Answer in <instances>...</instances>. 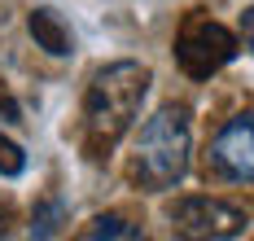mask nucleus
Masks as SVG:
<instances>
[{"mask_svg": "<svg viewBox=\"0 0 254 241\" xmlns=\"http://www.w3.org/2000/svg\"><path fill=\"white\" fill-rule=\"evenodd\" d=\"M149 66H140V61H110L92 75L88 97H83V127H88V145L97 154L114 149L131 132L140 101L149 92Z\"/></svg>", "mask_w": 254, "mask_h": 241, "instance_id": "nucleus-1", "label": "nucleus"}, {"mask_svg": "<svg viewBox=\"0 0 254 241\" xmlns=\"http://www.w3.org/2000/svg\"><path fill=\"white\" fill-rule=\"evenodd\" d=\"M193 158V132H189V110L184 106H162L153 119L140 123L136 136V158L131 176L140 188H171L184 180Z\"/></svg>", "mask_w": 254, "mask_h": 241, "instance_id": "nucleus-2", "label": "nucleus"}, {"mask_svg": "<svg viewBox=\"0 0 254 241\" xmlns=\"http://www.w3.org/2000/svg\"><path fill=\"white\" fill-rule=\"evenodd\" d=\"M232 57H237V35L224 22H215V18H193L176 40V61L193 79H210Z\"/></svg>", "mask_w": 254, "mask_h": 241, "instance_id": "nucleus-3", "label": "nucleus"}, {"mask_svg": "<svg viewBox=\"0 0 254 241\" xmlns=\"http://www.w3.org/2000/svg\"><path fill=\"white\" fill-rule=\"evenodd\" d=\"M171 228L189 241H224V237H241L246 233V211L219 202V197H180L171 206Z\"/></svg>", "mask_w": 254, "mask_h": 241, "instance_id": "nucleus-4", "label": "nucleus"}, {"mask_svg": "<svg viewBox=\"0 0 254 241\" xmlns=\"http://www.w3.org/2000/svg\"><path fill=\"white\" fill-rule=\"evenodd\" d=\"M206 167H210L219 180H232V184H254V110L232 114L228 123L210 136Z\"/></svg>", "mask_w": 254, "mask_h": 241, "instance_id": "nucleus-5", "label": "nucleus"}, {"mask_svg": "<svg viewBox=\"0 0 254 241\" xmlns=\"http://www.w3.org/2000/svg\"><path fill=\"white\" fill-rule=\"evenodd\" d=\"M26 27H31L35 44H40L44 53H53V57H66V53H70V31L62 27V18H57L53 9H35V13L26 18Z\"/></svg>", "mask_w": 254, "mask_h": 241, "instance_id": "nucleus-6", "label": "nucleus"}, {"mask_svg": "<svg viewBox=\"0 0 254 241\" xmlns=\"http://www.w3.org/2000/svg\"><path fill=\"white\" fill-rule=\"evenodd\" d=\"M83 237H88V241H101V237L136 241V237H145V228H140V224H131V219H123V215H97V219L83 228Z\"/></svg>", "mask_w": 254, "mask_h": 241, "instance_id": "nucleus-7", "label": "nucleus"}, {"mask_svg": "<svg viewBox=\"0 0 254 241\" xmlns=\"http://www.w3.org/2000/svg\"><path fill=\"white\" fill-rule=\"evenodd\" d=\"M62 224H66L62 202H57V197H44V202L35 206V215H31V237H57Z\"/></svg>", "mask_w": 254, "mask_h": 241, "instance_id": "nucleus-8", "label": "nucleus"}, {"mask_svg": "<svg viewBox=\"0 0 254 241\" xmlns=\"http://www.w3.org/2000/svg\"><path fill=\"white\" fill-rule=\"evenodd\" d=\"M22 167H26L22 145H18V140H9V136L0 132V176H22Z\"/></svg>", "mask_w": 254, "mask_h": 241, "instance_id": "nucleus-9", "label": "nucleus"}, {"mask_svg": "<svg viewBox=\"0 0 254 241\" xmlns=\"http://www.w3.org/2000/svg\"><path fill=\"white\" fill-rule=\"evenodd\" d=\"M241 40H246V49L254 53V4L241 13Z\"/></svg>", "mask_w": 254, "mask_h": 241, "instance_id": "nucleus-10", "label": "nucleus"}]
</instances>
